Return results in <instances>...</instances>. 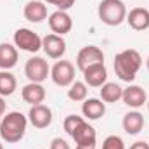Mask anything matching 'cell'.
<instances>
[{
	"mask_svg": "<svg viewBox=\"0 0 149 149\" xmlns=\"http://www.w3.org/2000/svg\"><path fill=\"white\" fill-rule=\"evenodd\" d=\"M45 95H47V92H45L43 85H42V83H35V81H30V83L24 85L23 90H21L23 101L28 102V104H31V106L42 104V102L45 101Z\"/></svg>",
	"mask_w": 149,
	"mask_h": 149,
	"instance_id": "5bb4252c",
	"label": "cell"
},
{
	"mask_svg": "<svg viewBox=\"0 0 149 149\" xmlns=\"http://www.w3.org/2000/svg\"><path fill=\"white\" fill-rule=\"evenodd\" d=\"M87 83L83 81H73L68 88V97L74 101V102H80V101H85L87 99Z\"/></svg>",
	"mask_w": 149,
	"mask_h": 149,
	"instance_id": "7402d4cb",
	"label": "cell"
},
{
	"mask_svg": "<svg viewBox=\"0 0 149 149\" xmlns=\"http://www.w3.org/2000/svg\"><path fill=\"white\" fill-rule=\"evenodd\" d=\"M130 149H149V144L148 142H144V141H137V142H134Z\"/></svg>",
	"mask_w": 149,
	"mask_h": 149,
	"instance_id": "4316f807",
	"label": "cell"
},
{
	"mask_svg": "<svg viewBox=\"0 0 149 149\" xmlns=\"http://www.w3.org/2000/svg\"><path fill=\"white\" fill-rule=\"evenodd\" d=\"M148 109H149V101H148Z\"/></svg>",
	"mask_w": 149,
	"mask_h": 149,
	"instance_id": "1f68e13d",
	"label": "cell"
},
{
	"mask_svg": "<svg viewBox=\"0 0 149 149\" xmlns=\"http://www.w3.org/2000/svg\"><path fill=\"white\" fill-rule=\"evenodd\" d=\"M49 28L52 30L54 35H66L73 28V19L66 10H56L49 16Z\"/></svg>",
	"mask_w": 149,
	"mask_h": 149,
	"instance_id": "ba28073f",
	"label": "cell"
},
{
	"mask_svg": "<svg viewBox=\"0 0 149 149\" xmlns=\"http://www.w3.org/2000/svg\"><path fill=\"white\" fill-rule=\"evenodd\" d=\"M26 125H28V118L23 113L19 111L7 113L0 121V137H2V141H5L9 144L19 142L26 134Z\"/></svg>",
	"mask_w": 149,
	"mask_h": 149,
	"instance_id": "7a4b0ae2",
	"label": "cell"
},
{
	"mask_svg": "<svg viewBox=\"0 0 149 149\" xmlns=\"http://www.w3.org/2000/svg\"><path fill=\"white\" fill-rule=\"evenodd\" d=\"M16 88H17L16 76L10 71L2 70L0 71V95L2 97H9V95H12L16 92Z\"/></svg>",
	"mask_w": 149,
	"mask_h": 149,
	"instance_id": "44dd1931",
	"label": "cell"
},
{
	"mask_svg": "<svg viewBox=\"0 0 149 149\" xmlns=\"http://www.w3.org/2000/svg\"><path fill=\"white\" fill-rule=\"evenodd\" d=\"M14 45H16V49L35 54L42 49V38L28 28H19L14 33Z\"/></svg>",
	"mask_w": 149,
	"mask_h": 149,
	"instance_id": "277c9868",
	"label": "cell"
},
{
	"mask_svg": "<svg viewBox=\"0 0 149 149\" xmlns=\"http://www.w3.org/2000/svg\"><path fill=\"white\" fill-rule=\"evenodd\" d=\"M23 14L30 23H42L47 17V5L40 0H30L24 5Z\"/></svg>",
	"mask_w": 149,
	"mask_h": 149,
	"instance_id": "2e32d148",
	"label": "cell"
},
{
	"mask_svg": "<svg viewBox=\"0 0 149 149\" xmlns=\"http://www.w3.org/2000/svg\"><path fill=\"white\" fill-rule=\"evenodd\" d=\"M146 64H148V70H149V57H148V61H146Z\"/></svg>",
	"mask_w": 149,
	"mask_h": 149,
	"instance_id": "f546056e",
	"label": "cell"
},
{
	"mask_svg": "<svg viewBox=\"0 0 149 149\" xmlns=\"http://www.w3.org/2000/svg\"><path fill=\"white\" fill-rule=\"evenodd\" d=\"M83 73L85 78V83L88 87H102L106 81H108V70L104 66V63H99V64H94V66H88Z\"/></svg>",
	"mask_w": 149,
	"mask_h": 149,
	"instance_id": "8fae6325",
	"label": "cell"
},
{
	"mask_svg": "<svg viewBox=\"0 0 149 149\" xmlns=\"http://www.w3.org/2000/svg\"><path fill=\"white\" fill-rule=\"evenodd\" d=\"M99 19L108 26H120L127 19V7L121 0H102L97 9Z\"/></svg>",
	"mask_w": 149,
	"mask_h": 149,
	"instance_id": "3957f363",
	"label": "cell"
},
{
	"mask_svg": "<svg viewBox=\"0 0 149 149\" xmlns=\"http://www.w3.org/2000/svg\"><path fill=\"white\" fill-rule=\"evenodd\" d=\"M28 120L35 128H47L52 123V109L45 104L31 106L28 111Z\"/></svg>",
	"mask_w": 149,
	"mask_h": 149,
	"instance_id": "30bf717a",
	"label": "cell"
},
{
	"mask_svg": "<svg viewBox=\"0 0 149 149\" xmlns=\"http://www.w3.org/2000/svg\"><path fill=\"white\" fill-rule=\"evenodd\" d=\"M144 128V116L139 111H130L123 116V130L128 135H137Z\"/></svg>",
	"mask_w": 149,
	"mask_h": 149,
	"instance_id": "ac0fdd59",
	"label": "cell"
},
{
	"mask_svg": "<svg viewBox=\"0 0 149 149\" xmlns=\"http://www.w3.org/2000/svg\"><path fill=\"white\" fill-rule=\"evenodd\" d=\"M142 66V57L135 49H127L114 56V73L123 81H134Z\"/></svg>",
	"mask_w": 149,
	"mask_h": 149,
	"instance_id": "6da1fadb",
	"label": "cell"
},
{
	"mask_svg": "<svg viewBox=\"0 0 149 149\" xmlns=\"http://www.w3.org/2000/svg\"><path fill=\"white\" fill-rule=\"evenodd\" d=\"M121 95H123V88L118 83L106 81L101 87V101L102 102H116L121 99Z\"/></svg>",
	"mask_w": 149,
	"mask_h": 149,
	"instance_id": "ffe728a7",
	"label": "cell"
},
{
	"mask_svg": "<svg viewBox=\"0 0 149 149\" xmlns=\"http://www.w3.org/2000/svg\"><path fill=\"white\" fill-rule=\"evenodd\" d=\"M99 63H104V52L95 45L83 47L76 56V66H78L80 71H85L88 66H94V64H99Z\"/></svg>",
	"mask_w": 149,
	"mask_h": 149,
	"instance_id": "52a82bcc",
	"label": "cell"
},
{
	"mask_svg": "<svg viewBox=\"0 0 149 149\" xmlns=\"http://www.w3.org/2000/svg\"><path fill=\"white\" fill-rule=\"evenodd\" d=\"M102 149H125V142H123V139L118 137V135H109V137L104 139Z\"/></svg>",
	"mask_w": 149,
	"mask_h": 149,
	"instance_id": "cb8c5ba5",
	"label": "cell"
},
{
	"mask_svg": "<svg viewBox=\"0 0 149 149\" xmlns=\"http://www.w3.org/2000/svg\"><path fill=\"white\" fill-rule=\"evenodd\" d=\"M81 113L88 120H99L106 113V104L101 99H85L81 104Z\"/></svg>",
	"mask_w": 149,
	"mask_h": 149,
	"instance_id": "e0dca14e",
	"label": "cell"
},
{
	"mask_svg": "<svg viewBox=\"0 0 149 149\" xmlns=\"http://www.w3.org/2000/svg\"><path fill=\"white\" fill-rule=\"evenodd\" d=\"M50 149H71V148H70V144H68L64 139L56 137V139H52V142H50Z\"/></svg>",
	"mask_w": 149,
	"mask_h": 149,
	"instance_id": "484cf974",
	"label": "cell"
},
{
	"mask_svg": "<svg viewBox=\"0 0 149 149\" xmlns=\"http://www.w3.org/2000/svg\"><path fill=\"white\" fill-rule=\"evenodd\" d=\"M3 113H5V99L0 95V116H3Z\"/></svg>",
	"mask_w": 149,
	"mask_h": 149,
	"instance_id": "83f0119b",
	"label": "cell"
},
{
	"mask_svg": "<svg viewBox=\"0 0 149 149\" xmlns=\"http://www.w3.org/2000/svg\"><path fill=\"white\" fill-rule=\"evenodd\" d=\"M17 64V49L10 43H0V68L9 71Z\"/></svg>",
	"mask_w": 149,
	"mask_h": 149,
	"instance_id": "d6986e66",
	"label": "cell"
},
{
	"mask_svg": "<svg viewBox=\"0 0 149 149\" xmlns=\"http://www.w3.org/2000/svg\"><path fill=\"white\" fill-rule=\"evenodd\" d=\"M76 142V146H95V141H97V134H95V128L92 125H88L87 121H83L71 135Z\"/></svg>",
	"mask_w": 149,
	"mask_h": 149,
	"instance_id": "9a60e30c",
	"label": "cell"
},
{
	"mask_svg": "<svg viewBox=\"0 0 149 149\" xmlns=\"http://www.w3.org/2000/svg\"><path fill=\"white\" fill-rule=\"evenodd\" d=\"M24 74L30 81H35V83H42L47 80V76H50V68H49V63L43 59V57H31L26 61L24 64Z\"/></svg>",
	"mask_w": 149,
	"mask_h": 149,
	"instance_id": "5b68a950",
	"label": "cell"
},
{
	"mask_svg": "<svg viewBox=\"0 0 149 149\" xmlns=\"http://www.w3.org/2000/svg\"><path fill=\"white\" fill-rule=\"evenodd\" d=\"M50 78L57 87H70L74 81V66L70 61H57L50 70Z\"/></svg>",
	"mask_w": 149,
	"mask_h": 149,
	"instance_id": "8992f818",
	"label": "cell"
},
{
	"mask_svg": "<svg viewBox=\"0 0 149 149\" xmlns=\"http://www.w3.org/2000/svg\"><path fill=\"white\" fill-rule=\"evenodd\" d=\"M85 120L81 118V116H78V114H70V116H66L64 118V121H63V127H64V130H66V134L68 135H73V132L83 123Z\"/></svg>",
	"mask_w": 149,
	"mask_h": 149,
	"instance_id": "603a6c76",
	"label": "cell"
},
{
	"mask_svg": "<svg viewBox=\"0 0 149 149\" xmlns=\"http://www.w3.org/2000/svg\"><path fill=\"white\" fill-rule=\"evenodd\" d=\"M0 149H3V146H2V142H0Z\"/></svg>",
	"mask_w": 149,
	"mask_h": 149,
	"instance_id": "4dcf8cb0",
	"label": "cell"
},
{
	"mask_svg": "<svg viewBox=\"0 0 149 149\" xmlns=\"http://www.w3.org/2000/svg\"><path fill=\"white\" fill-rule=\"evenodd\" d=\"M74 149H95V146H76Z\"/></svg>",
	"mask_w": 149,
	"mask_h": 149,
	"instance_id": "f1b7e54d",
	"label": "cell"
},
{
	"mask_svg": "<svg viewBox=\"0 0 149 149\" xmlns=\"http://www.w3.org/2000/svg\"><path fill=\"white\" fill-rule=\"evenodd\" d=\"M123 102L130 108H142L146 102H148V95L144 92L142 87L139 85H128L127 88H123V95H121Z\"/></svg>",
	"mask_w": 149,
	"mask_h": 149,
	"instance_id": "7c38bea8",
	"label": "cell"
},
{
	"mask_svg": "<svg viewBox=\"0 0 149 149\" xmlns=\"http://www.w3.org/2000/svg\"><path fill=\"white\" fill-rule=\"evenodd\" d=\"M47 3H52L57 7V10H68L74 5V0H45Z\"/></svg>",
	"mask_w": 149,
	"mask_h": 149,
	"instance_id": "d4e9b609",
	"label": "cell"
},
{
	"mask_svg": "<svg viewBox=\"0 0 149 149\" xmlns=\"http://www.w3.org/2000/svg\"><path fill=\"white\" fill-rule=\"evenodd\" d=\"M128 26L135 31H144L149 28V10L144 7H134L128 14H127V19Z\"/></svg>",
	"mask_w": 149,
	"mask_h": 149,
	"instance_id": "4fadbf2b",
	"label": "cell"
},
{
	"mask_svg": "<svg viewBox=\"0 0 149 149\" xmlns=\"http://www.w3.org/2000/svg\"><path fill=\"white\" fill-rule=\"evenodd\" d=\"M42 49L50 59H61L66 52V42L63 37L50 33L42 38Z\"/></svg>",
	"mask_w": 149,
	"mask_h": 149,
	"instance_id": "9c48e42d",
	"label": "cell"
}]
</instances>
